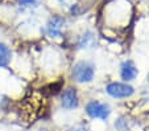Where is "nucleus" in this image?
Listing matches in <instances>:
<instances>
[{
  "instance_id": "39448f33",
  "label": "nucleus",
  "mask_w": 149,
  "mask_h": 131,
  "mask_svg": "<svg viewBox=\"0 0 149 131\" xmlns=\"http://www.w3.org/2000/svg\"><path fill=\"white\" fill-rule=\"evenodd\" d=\"M65 25V19L61 16H53L48 23V33L52 37H59L62 34V28Z\"/></svg>"
},
{
  "instance_id": "6e6552de",
  "label": "nucleus",
  "mask_w": 149,
  "mask_h": 131,
  "mask_svg": "<svg viewBox=\"0 0 149 131\" xmlns=\"http://www.w3.org/2000/svg\"><path fill=\"white\" fill-rule=\"evenodd\" d=\"M90 43H93V33L87 32L86 34H83L81 43H79V46H81V48H87V46L90 45Z\"/></svg>"
},
{
  "instance_id": "0eeeda50",
  "label": "nucleus",
  "mask_w": 149,
  "mask_h": 131,
  "mask_svg": "<svg viewBox=\"0 0 149 131\" xmlns=\"http://www.w3.org/2000/svg\"><path fill=\"white\" fill-rule=\"evenodd\" d=\"M12 53L11 49L6 45V44H0V68H4L11 62Z\"/></svg>"
},
{
  "instance_id": "9b49d317",
  "label": "nucleus",
  "mask_w": 149,
  "mask_h": 131,
  "mask_svg": "<svg viewBox=\"0 0 149 131\" xmlns=\"http://www.w3.org/2000/svg\"><path fill=\"white\" fill-rule=\"evenodd\" d=\"M58 1H61V3H68L69 0H58Z\"/></svg>"
},
{
  "instance_id": "9d476101",
  "label": "nucleus",
  "mask_w": 149,
  "mask_h": 131,
  "mask_svg": "<svg viewBox=\"0 0 149 131\" xmlns=\"http://www.w3.org/2000/svg\"><path fill=\"white\" fill-rule=\"evenodd\" d=\"M71 131H86V128L79 127V128H74V130H71Z\"/></svg>"
},
{
  "instance_id": "7ed1b4c3",
  "label": "nucleus",
  "mask_w": 149,
  "mask_h": 131,
  "mask_svg": "<svg viewBox=\"0 0 149 131\" xmlns=\"http://www.w3.org/2000/svg\"><path fill=\"white\" fill-rule=\"evenodd\" d=\"M107 93L113 98H127L133 94V88L127 83L112 82L107 86Z\"/></svg>"
},
{
  "instance_id": "f8f14e48",
  "label": "nucleus",
  "mask_w": 149,
  "mask_h": 131,
  "mask_svg": "<svg viewBox=\"0 0 149 131\" xmlns=\"http://www.w3.org/2000/svg\"><path fill=\"white\" fill-rule=\"evenodd\" d=\"M148 81H149V76H148Z\"/></svg>"
},
{
  "instance_id": "20e7f679",
  "label": "nucleus",
  "mask_w": 149,
  "mask_h": 131,
  "mask_svg": "<svg viewBox=\"0 0 149 131\" xmlns=\"http://www.w3.org/2000/svg\"><path fill=\"white\" fill-rule=\"evenodd\" d=\"M61 103L65 109H75L78 106V95H77L75 89L69 88L62 93Z\"/></svg>"
},
{
  "instance_id": "f03ea898",
  "label": "nucleus",
  "mask_w": 149,
  "mask_h": 131,
  "mask_svg": "<svg viewBox=\"0 0 149 131\" xmlns=\"http://www.w3.org/2000/svg\"><path fill=\"white\" fill-rule=\"evenodd\" d=\"M86 113L91 118H99V119H107L111 113V109L107 103H102L98 101H91L86 106Z\"/></svg>"
},
{
  "instance_id": "1a4fd4ad",
  "label": "nucleus",
  "mask_w": 149,
  "mask_h": 131,
  "mask_svg": "<svg viewBox=\"0 0 149 131\" xmlns=\"http://www.w3.org/2000/svg\"><path fill=\"white\" fill-rule=\"evenodd\" d=\"M19 4L21 7H36L37 0H19Z\"/></svg>"
},
{
  "instance_id": "f257e3e1",
  "label": "nucleus",
  "mask_w": 149,
  "mask_h": 131,
  "mask_svg": "<svg viewBox=\"0 0 149 131\" xmlns=\"http://www.w3.org/2000/svg\"><path fill=\"white\" fill-rule=\"evenodd\" d=\"M95 74V68L88 61H79L73 68V78L79 83L91 82Z\"/></svg>"
},
{
  "instance_id": "423d86ee",
  "label": "nucleus",
  "mask_w": 149,
  "mask_h": 131,
  "mask_svg": "<svg viewBox=\"0 0 149 131\" xmlns=\"http://www.w3.org/2000/svg\"><path fill=\"white\" fill-rule=\"evenodd\" d=\"M137 74H139V70H137V68H136V65L133 64V61H125V62L121 64L120 76L124 81L135 80Z\"/></svg>"
}]
</instances>
